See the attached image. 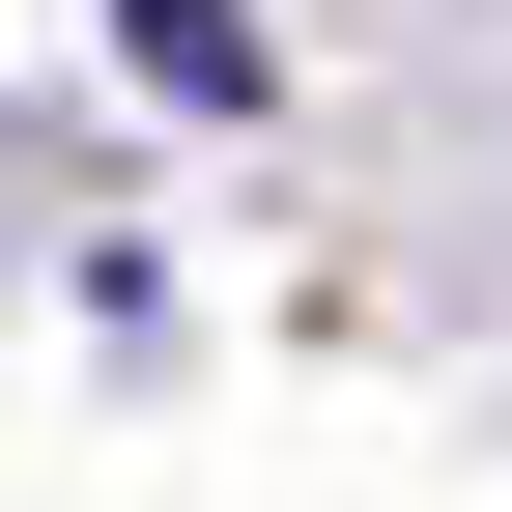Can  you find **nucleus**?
I'll return each instance as SVG.
<instances>
[{"mask_svg":"<svg viewBox=\"0 0 512 512\" xmlns=\"http://www.w3.org/2000/svg\"><path fill=\"white\" fill-rule=\"evenodd\" d=\"M114 57H143L171 114H256V86H285V57H256V0H114Z\"/></svg>","mask_w":512,"mask_h":512,"instance_id":"obj_1","label":"nucleus"}]
</instances>
